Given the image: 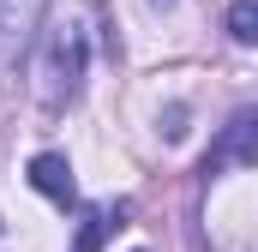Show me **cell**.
Masks as SVG:
<instances>
[{"label":"cell","instance_id":"277c9868","mask_svg":"<svg viewBox=\"0 0 258 252\" xmlns=\"http://www.w3.org/2000/svg\"><path fill=\"white\" fill-rule=\"evenodd\" d=\"M120 216H126V210H84V228H78V252H96L108 228H120Z\"/></svg>","mask_w":258,"mask_h":252},{"label":"cell","instance_id":"8992f818","mask_svg":"<svg viewBox=\"0 0 258 252\" xmlns=\"http://www.w3.org/2000/svg\"><path fill=\"white\" fill-rule=\"evenodd\" d=\"M246 138H252V114H234V120H228V144H222V156L246 162V156H252V144H246ZM222 156H216V162H222Z\"/></svg>","mask_w":258,"mask_h":252},{"label":"cell","instance_id":"5b68a950","mask_svg":"<svg viewBox=\"0 0 258 252\" xmlns=\"http://www.w3.org/2000/svg\"><path fill=\"white\" fill-rule=\"evenodd\" d=\"M228 36L234 42H258V6L252 0H234L228 6Z\"/></svg>","mask_w":258,"mask_h":252},{"label":"cell","instance_id":"7a4b0ae2","mask_svg":"<svg viewBox=\"0 0 258 252\" xmlns=\"http://www.w3.org/2000/svg\"><path fill=\"white\" fill-rule=\"evenodd\" d=\"M30 186L42 192V198H54V204H72V162H66L60 150L30 156Z\"/></svg>","mask_w":258,"mask_h":252},{"label":"cell","instance_id":"3957f363","mask_svg":"<svg viewBox=\"0 0 258 252\" xmlns=\"http://www.w3.org/2000/svg\"><path fill=\"white\" fill-rule=\"evenodd\" d=\"M42 6L48 0H0V30L6 36H30L36 18H42Z\"/></svg>","mask_w":258,"mask_h":252},{"label":"cell","instance_id":"6da1fadb","mask_svg":"<svg viewBox=\"0 0 258 252\" xmlns=\"http://www.w3.org/2000/svg\"><path fill=\"white\" fill-rule=\"evenodd\" d=\"M84 54H90V42H84V30L78 24H66L48 36V48H42V66H36V96H42V108H60L78 96V78H84Z\"/></svg>","mask_w":258,"mask_h":252},{"label":"cell","instance_id":"52a82bcc","mask_svg":"<svg viewBox=\"0 0 258 252\" xmlns=\"http://www.w3.org/2000/svg\"><path fill=\"white\" fill-rule=\"evenodd\" d=\"M150 6H174V0H150Z\"/></svg>","mask_w":258,"mask_h":252}]
</instances>
